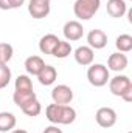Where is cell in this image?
<instances>
[{
    "mask_svg": "<svg viewBox=\"0 0 132 133\" xmlns=\"http://www.w3.org/2000/svg\"><path fill=\"white\" fill-rule=\"evenodd\" d=\"M87 43L92 50H103L107 45V34L103 30H92L87 34Z\"/></svg>",
    "mask_w": 132,
    "mask_h": 133,
    "instance_id": "11",
    "label": "cell"
},
{
    "mask_svg": "<svg viewBox=\"0 0 132 133\" xmlns=\"http://www.w3.org/2000/svg\"><path fill=\"white\" fill-rule=\"evenodd\" d=\"M25 0H0V9L8 11V9H17L23 5Z\"/></svg>",
    "mask_w": 132,
    "mask_h": 133,
    "instance_id": "24",
    "label": "cell"
},
{
    "mask_svg": "<svg viewBox=\"0 0 132 133\" xmlns=\"http://www.w3.org/2000/svg\"><path fill=\"white\" fill-rule=\"evenodd\" d=\"M20 110H22L27 116L36 118V116H39V115L42 113V105H40V102L37 99H34V101H31V102H28V104H25L23 107H20Z\"/></svg>",
    "mask_w": 132,
    "mask_h": 133,
    "instance_id": "21",
    "label": "cell"
},
{
    "mask_svg": "<svg viewBox=\"0 0 132 133\" xmlns=\"http://www.w3.org/2000/svg\"><path fill=\"white\" fill-rule=\"evenodd\" d=\"M45 116L55 125H70L76 121V110L71 105L50 104L45 108Z\"/></svg>",
    "mask_w": 132,
    "mask_h": 133,
    "instance_id": "1",
    "label": "cell"
},
{
    "mask_svg": "<svg viewBox=\"0 0 132 133\" xmlns=\"http://www.w3.org/2000/svg\"><path fill=\"white\" fill-rule=\"evenodd\" d=\"M97 124L103 129H110L117 124V111L110 107H101L95 113Z\"/></svg>",
    "mask_w": 132,
    "mask_h": 133,
    "instance_id": "5",
    "label": "cell"
},
{
    "mask_svg": "<svg viewBox=\"0 0 132 133\" xmlns=\"http://www.w3.org/2000/svg\"><path fill=\"white\" fill-rule=\"evenodd\" d=\"M44 66H45V62L40 56H30L25 61V70H27L28 76H37Z\"/></svg>",
    "mask_w": 132,
    "mask_h": 133,
    "instance_id": "15",
    "label": "cell"
},
{
    "mask_svg": "<svg viewBox=\"0 0 132 133\" xmlns=\"http://www.w3.org/2000/svg\"><path fill=\"white\" fill-rule=\"evenodd\" d=\"M62 34H64L67 42H76V40L82 39L84 26L78 20H68V22H65V25L62 28Z\"/></svg>",
    "mask_w": 132,
    "mask_h": 133,
    "instance_id": "7",
    "label": "cell"
},
{
    "mask_svg": "<svg viewBox=\"0 0 132 133\" xmlns=\"http://www.w3.org/2000/svg\"><path fill=\"white\" fill-rule=\"evenodd\" d=\"M71 51H73V48H71L70 42H67V40H59L58 45L55 46L51 56H55V57H58V59H65V57H68V56L71 54Z\"/></svg>",
    "mask_w": 132,
    "mask_h": 133,
    "instance_id": "18",
    "label": "cell"
},
{
    "mask_svg": "<svg viewBox=\"0 0 132 133\" xmlns=\"http://www.w3.org/2000/svg\"><path fill=\"white\" fill-rule=\"evenodd\" d=\"M101 6V0H76L73 12L79 20H90Z\"/></svg>",
    "mask_w": 132,
    "mask_h": 133,
    "instance_id": "3",
    "label": "cell"
},
{
    "mask_svg": "<svg viewBox=\"0 0 132 133\" xmlns=\"http://www.w3.org/2000/svg\"><path fill=\"white\" fill-rule=\"evenodd\" d=\"M115 46L120 53H129L132 51V36L131 34H120L115 39Z\"/></svg>",
    "mask_w": 132,
    "mask_h": 133,
    "instance_id": "19",
    "label": "cell"
},
{
    "mask_svg": "<svg viewBox=\"0 0 132 133\" xmlns=\"http://www.w3.org/2000/svg\"><path fill=\"white\" fill-rule=\"evenodd\" d=\"M51 11V5L50 2H40V0H30L28 3V12L30 16L36 19V20H40V19H45Z\"/></svg>",
    "mask_w": 132,
    "mask_h": 133,
    "instance_id": "8",
    "label": "cell"
},
{
    "mask_svg": "<svg viewBox=\"0 0 132 133\" xmlns=\"http://www.w3.org/2000/svg\"><path fill=\"white\" fill-rule=\"evenodd\" d=\"M40 2H51V0H40Z\"/></svg>",
    "mask_w": 132,
    "mask_h": 133,
    "instance_id": "27",
    "label": "cell"
},
{
    "mask_svg": "<svg viewBox=\"0 0 132 133\" xmlns=\"http://www.w3.org/2000/svg\"><path fill=\"white\" fill-rule=\"evenodd\" d=\"M128 64H129L128 56H126L124 53H120V51L112 53V54L109 56V59H107V68L112 70V71H117V73L124 71V70L128 68Z\"/></svg>",
    "mask_w": 132,
    "mask_h": 133,
    "instance_id": "10",
    "label": "cell"
},
{
    "mask_svg": "<svg viewBox=\"0 0 132 133\" xmlns=\"http://www.w3.org/2000/svg\"><path fill=\"white\" fill-rule=\"evenodd\" d=\"M11 133H28V132L23 130V129H14V130H11Z\"/></svg>",
    "mask_w": 132,
    "mask_h": 133,
    "instance_id": "26",
    "label": "cell"
},
{
    "mask_svg": "<svg viewBox=\"0 0 132 133\" xmlns=\"http://www.w3.org/2000/svg\"><path fill=\"white\" fill-rule=\"evenodd\" d=\"M59 40H61V39H59L56 34H51V33L42 36L40 40H39V50H40V53H42V54H51Z\"/></svg>",
    "mask_w": 132,
    "mask_h": 133,
    "instance_id": "14",
    "label": "cell"
},
{
    "mask_svg": "<svg viewBox=\"0 0 132 133\" xmlns=\"http://www.w3.org/2000/svg\"><path fill=\"white\" fill-rule=\"evenodd\" d=\"M37 99V96H36V91L34 90H27V91H16L14 90V95H13V101H14V104L20 108V107H23L25 104H28V102H31V101Z\"/></svg>",
    "mask_w": 132,
    "mask_h": 133,
    "instance_id": "17",
    "label": "cell"
},
{
    "mask_svg": "<svg viewBox=\"0 0 132 133\" xmlns=\"http://www.w3.org/2000/svg\"><path fill=\"white\" fill-rule=\"evenodd\" d=\"M109 90L113 96H120L126 102H132V81L126 74H117L109 79Z\"/></svg>",
    "mask_w": 132,
    "mask_h": 133,
    "instance_id": "2",
    "label": "cell"
},
{
    "mask_svg": "<svg viewBox=\"0 0 132 133\" xmlns=\"http://www.w3.org/2000/svg\"><path fill=\"white\" fill-rule=\"evenodd\" d=\"M107 14L113 19H120L128 12V3L126 0H107Z\"/></svg>",
    "mask_w": 132,
    "mask_h": 133,
    "instance_id": "12",
    "label": "cell"
},
{
    "mask_svg": "<svg viewBox=\"0 0 132 133\" xmlns=\"http://www.w3.org/2000/svg\"><path fill=\"white\" fill-rule=\"evenodd\" d=\"M11 82V70L8 64H0V90L6 88Z\"/></svg>",
    "mask_w": 132,
    "mask_h": 133,
    "instance_id": "23",
    "label": "cell"
},
{
    "mask_svg": "<svg viewBox=\"0 0 132 133\" xmlns=\"http://www.w3.org/2000/svg\"><path fill=\"white\" fill-rule=\"evenodd\" d=\"M109 68L103 64H92L89 65V70H87V81L90 85L93 87H104L109 79H110V74H109Z\"/></svg>",
    "mask_w": 132,
    "mask_h": 133,
    "instance_id": "4",
    "label": "cell"
},
{
    "mask_svg": "<svg viewBox=\"0 0 132 133\" xmlns=\"http://www.w3.org/2000/svg\"><path fill=\"white\" fill-rule=\"evenodd\" d=\"M128 133H132V132H128Z\"/></svg>",
    "mask_w": 132,
    "mask_h": 133,
    "instance_id": "28",
    "label": "cell"
},
{
    "mask_svg": "<svg viewBox=\"0 0 132 133\" xmlns=\"http://www.w3.org/2000/svg\"><path fill=\"white\" fill-rule=\"evenodd\" d=\"M37 79H39V84L40 85H53L55 82H56V79H58V71H56V68L53 65H47L42 68V71L37 74Z\"/></svg>",
    "mask_w": 132,
    "mask_h": 133,
    "instance_id": "13",
    "label": "cell"
},
{
    "mask_svg": "<svg viewBox=\"0 0 132 133\" xmlns=\"http://www.w3.org/2000/svg\"><path fill=\"white\" fill-rule=\"evenodd\" d=\"M14 90L16 91H27V90H34L33 81L28 74H19L16 82H14Z\"/></svg>",
    "mask_w": 132,
    "mask_h": 133,
    "instance_id": "20",
    "label": "cell"
},
{
    "mask_svg": "<svg viewBox=\"0 0 132 133\" xmlns=\"http://www.w3.org/2000/svg\"><path fill=\"white\" fill-rule=\"evenodd\" d=\"M16 124H17V119H16L14 113H11V111H0V132L2 133L14 130Z\"/></svg>",
    "mask_w": 132,
    "mask_h": 133,
    "instance_id": "16",
    "label": "cell"
},
{
    "mask_svg": "<svg viewBox=\"0 0 132 133\" xmlns=\"http://www.w3.org/2000/svg\"><path fill=\"white\" fill-rule=\"evenodd\" d=\"M42 133H62V130L58 129V125H50V127H47Z\"/></svg>",
    "mask_w": 132,
    "mask_h": 133,
    "instance_id": "25",
    "label": "cell"
},
{
    "mask_svg": "<svg viewBox=\"0 0 132 133\" xmlns=\"http://www.w3.org/2000/svg\"><path fill=\"white\" fill-rule=\"evenodd\" d=\"M14 48L8 42H0V64H8L13 59Z\"/></svg>",
    "mask_w": 132,
    "mask_h": 133,
    "instance_id": "22",
    "label": "cell"
},
{
    "mask_svg": "<svg viewBox=\"0 0 132 133\" xmlns=\"http://www.w3.org/2000/svg\"><path fill=\"white\" fill-rule=\"evenodd\" d=\"M75 56V61L82 66H89L93 64V59H95V50H92L89 45H82V46H78L73 53Z\"/></svg>",
    "mask_w": 132,
    "mask_h": 133,
    "instance_id": "9",
    "label": "cell"
},
{
    "mask_svg": "<svg viewBox=\"0 0 132 133\" xmlns=\"http://www.w3.org/2000/svg\"><path fill=\"white\" fill-rule=\"evenodd\" d=\"M51 99H53V104L70 105V102L73 101V90L68 85H65V84L56 85L51 90Z\"/></svg>",
    "mask_w": 132,
    "mask_h": 133,
    "instance_id": "6",
    "label": "cell"
}]
</instances>
